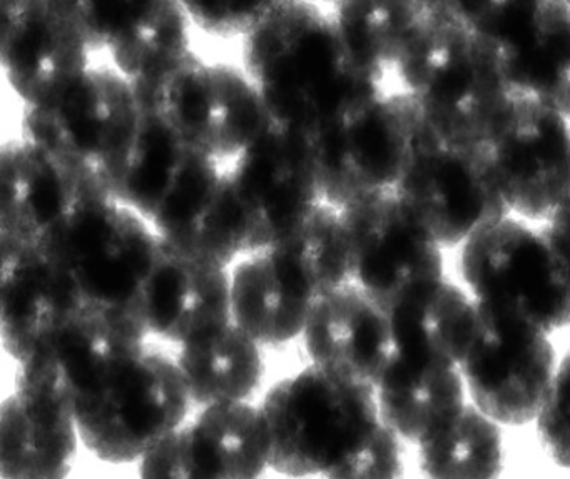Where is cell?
I'll list each match as a JSON object with an SVG mask.
<instances>
[{
    "label": "cell",
    "mask_w": 570,
    "mask_h": 479,
    "mask_svg": "<svg viewBox=\"0 0 570 479\" xmlns=\"http://www.w3.org/2000/svg\"><path fill=\"white\" fill-rule=\"evenodd\" d=\"M273 121L313 136L382 91L350 56L330 6L289 0L239 41Z\"/></svg>",
    "instance_id": "cell-1"
},
{
    "label": "cell",
    "mask_w": 570,
    "mask_h": 479,
    "mask_svg": "<svg viewBox=\"0 0 570 479\" xmlns=\"http://www.w3.org/2000/svg\"><path fill=\"white\" fill-rule=\"evenodd\" d=\"M259 411L269 469L292 478L346 479L385 425L375 386L315 362L275 382Z\"/></svg>",
    "instance_id": "cell-2"
},
{
    "label": "cell",
    "mask_w": 570,
    "mask_h": 479,
    "mask_svg": "<svg viewBox=\"0 0 570 479\" xmlns=\"http://www.w3.org/2000/svg\"><path fill=\"white\" fill-rule=\"evenodd\" d=\"M350 281L340 209L320 202L302 228L233 268V321L259 345H286L303 335L320 299Z\"/></svg>",
    "instance_id": "cell-3"
},
{
    "label": "cell",
    "mask_w": 570,
    "mask_h": 479,
    "mask_svg": "<svg viewBox=\"0 0 570 479\" xmlns=\"http://www.w3.org/2000/svg\"><path fill=\"white\" fill-rule=\"evenodd\" d=\"M111 194L186 255H205L226 228L225 166L155 112H141Z\"/></svg>",
    "instance_id": "cell-4"
},
{
    "label": "cell",
    "mask_w": 570,
    "mask_h": 479,
    "mask_svg": "<svg viewBox=\"0 0 570 479\" xmlns=\"http://www.w3.org/2000/svg\"><path fill=\"white\" fill-rule=\"evenodd\" d=\"M385 89L405 94L440 138L465 146L485 142L512 98L473 32L432 16Z\"/></svg>",
    "instance_id": "cell-5"
},
{
    "label": "cell",
    "mask_w": 570,
    "mask_h": 479,
    "mask_svg": "<svg viewBox=\"0 0 570 479\" xmlns=\"http://www.w3.org/2000/svg\"><path fill=\"white\" fill-rule=\"evenodd\" d=\"M459 271L482 311L549 336L569 328L570 258L546 226H487L460 246Z\"/></svg>",
    "instance_id": "cell-6"
},
{
    "label": "cell",
    "mask_w": 570,
    "mask_h": 479,
    "mask_svg": "<svg viewBox=\"0 0 570 479\" xmlns=\"http://www.w3.org/2000/svg\"><path fill=\"white\" fill-rule=\"evenodd\" d=\"M159 242L156 229L135 209L112 196L96 194L45 248L79 308L139 318Z\"/></svg>",
    "instance_id": "cell-7"
},
{
    "label": "cell",
    "mask_w": 570,
    "mask_h": 479,
    "mask_svg": "<svg viewBox=\"0 0 570 479\" xmlns=\"http://www.w3.org/2000/svg\"><path fill=\"white\" fill-rule=\"evenodd\" d=\"M141 112L132 82L96 59L59 94L24 106L22 138L111 194Z\"/></svg>",
    "instance_id": "cell-8"
},
{
    "label": "cell",
    "mask_w": 570,
    "mask_h": 479,
    "mask_svg": "<svg viewBox=\"0 0 570 479\" xmlns=\"http://www.w3.org/2000/svg\"><path fill=\"white\" fill-rule=\"evenodd\" d=\"M191 406L176 358L146 345L105 388L76 405L75 416L82 446L95 458L129 465L176 431Z\"/></svg>",
    "instance_id": "cell-9"
},
{
    "label": "cell",
    "mask_w": 570,
    "mask_h": 479,
    "mask_svg": "<svg viewBox=\"0 0 570 479\" xmlns=\"http://www.w3.org/2000/svg\"><path fill=\"white\" fill-rule=\"evenodd\" d=\"M135 91L142 111L158 114L223 166L235 161L269 121L262 94L242 64L196 51L155 84Z\"/></svg>",
    "instance_id": "cell-10"
},
{
    "label": "cell",
    "mask_w": 570,
    "mask_h": 479,
    "mask_svg": "<svg viewBox=\"0 0 570 479\" xmlns=\"http://www.w3.org/2000/svg\"><path fill=\"white\" fill-rule=\"evenodd\" d=\"M419 124L405 94L382 89L309 136L322 201L343 209L395 189Z\"/></svg>",
    "instance_id": "cell-11"
},
{
    "label": "cell",
    "mask_w": 570,
    "mask_h": 479,
    "mask_svg": "<svg viewBox=\"0 0 570 479\" xmlns=\"http://www.w3.org/2000/svg\"><path fill=\"white\" fill-rule=\"evenodd\" d=\"M395 191L443 249L459 248L487 226L512 214L482 146L445 141L422 116Z\"/></svg>",
    "instance_id": "cell-12"
},
{
    "label": "cell",
    "mask_w": 570,
    "mask_h": 479,
    "mask_svg": "<svg viewBox=\"0 0 570 479\" xmlns=\"http://www.w3.org/2000/svg\"><path fill=\"white\" fill-rule=\"evenodd\" d=\"M225 178L245 224V255L288 238L323 202L312 138L272 118L225 166Z\"/></svg>",
    "instance_id": "cell-13"
},
{
    "label": "cell",
    "mask_w": 570,
    "mask_h": 479,
    "mask_svg": "<svg viewBox=\"0 0 570 479\" xmlns=\"http://www.w3.org/2000/svg\"><path fill=\"white\" fill-rule=\"evenodd\" d=\"M512 214L547 222L570 199V118L556 106L512 96L482 144Z\"/></svg>",
    "instance_id": "cell-14"
},
{
    "label": "cell",
    "mask_w": 570,
    "mask_h": 479,
    "mask_svg": "<svg viewBox=\"0 0 570 479\" xmlns=\"http://www.w3.org/2000/svg\"><path fill=\"white\" fill-rule=\"evenodd\" d=\"M352 281L386 311L445 278L442 246L416 221L395 189L340 209Z\"/></svg>",
    "instance_id": "cell-15"
},
{
    "label": "cell",
    "mask_w": 570,
    "mask_h": 479,
    "mask_svg": "<svg viewBox=\"0 0 570 479\" xmlns=\"http://www.w3.org/2000/svg\"><path fill=\"white\" fill-rule=\"evenodd\" d=\"M148 336L136 316L76 309L19 362L14 388L48 396L75 411L142 351Z\"/></svg>",
    "instance_id": "cell-16"
},
{
    "label": "cell",
    "mask_w": 570,
    "mask_h": 479,
    "mask_svg": "<svg viewBox=\"0 0 570 479\" xmlns=\"http://www.w3.org/2000/svg\"><path fill=\"white\" fill-rule=\"evenodd\" d=\"M557 366L559 359L549 335L503 321L482 309L460 359L470 402L507 428L537 421Z\"/></svg>",
    "instance_id": "cell-17"
},
{
    "label": "cell",
    "mask_w": 570,
    "mask_h": 479,
    "mask_svg": "<svg viewBox=\"0 0 570 479\" xmlns=\"http://www.w3.org/2000/svg\"><path fill=\"white\" fill-rule=\"evenodd\" d=\"M269 469L259 406L248 401L203 406L139 461L142 478L252 479Z\"/></svg>",
    "instance_id": "cell-18"
},
{
    "label": "cell",
    "mask_w": 570,
    "mask_h": 479,
    "mask_svg": "<svg viewBox=\"0 0 570 479\" xmlns=\"http://www.w3.org/2000/svg\"><path fill=\"white\" fill-rule=\"evenodd\" d=\"M0 68L22 106L59 94L98 59L52 0H0Z\"/></svg>",
    "instance_id": "cell-19"
},
{
    "label": "cell",
    "mask_w": 570,
    "mask_h": 479,
    "mask_svg": "<svg viewBox=\"0 0 570 479\" xmlns=\"http://www.w3.org/2000/svg\"><path fill=\"white\" fill-rule=\"evenodd\" d=\"M96 194L109 192L29 139L6 141L0 149V241L45 246Z\"/></svg>",
    "instance_id": "cell-20"
},
{
    "label": "cell",
    "mask_w": 570,
    "mask_h": 479,
    "mask_svg": "<svg viewBox=\"0 0 570 479\" xmlns=\"http://www.w3.org/2000/svg\"><path fill=\"white\" fill-rule=\"evenodd\" d=\"M138 315L148 335L179 346L208 335L233 321L232 272L161 238Z\"/></svg>",
    "instance_id": "cell-21"
},
{
    "label": "cell",
    "mask_w": 570,
    "mask_h": 479,
    "mask_svg": "<svg viewBox=\"0 0 570 479\" xmlns=\"http://www.w3.org/2000/svg\"><path fill=\"white\" fill-rule=\"evenodd\" d=\"M303 339L312 362L372 386L393 352L390 312L355 281L320 299Z\"/></svg>",
    "instance_id": "cell-22"
},
{
    "label": "cell",
    "mask_w": 570,
    "mask_h": 479,
    "mask_svg": "<svg viewBox=\"0 0 570 479\" xmlns=\"http://www.w3.org/2000/svg\"><path fill=\"white\" fill-rule=\"evenodd\" d=\"M0 338L16 362L79 309L45 246L0 241Z\"/></svg>",
    "instance_id": "cell-23"
},
{
    "label": "cell",
    "mask_w": 570,
    "mask_h": 479,
    "mask_svg": "<svg viewBox=\"0 0 570 479\" xmlns=\"http://www.w3.org/2000/svg\"><path fill=\"white\" fill-rule=\"evenodd\" d=\"M79 442L78 422L69 406L19 388L2 401L0 478H66Z\"/></svg>",
    "instance_id": "cell-24"
},
{
    "label": "cell",
    "mask_w": 570,
    "mask_h": 479,
    "mask_svg": "<svg viewBox=\"0 0 570 479\" xmlns=\"http://www.w3.org/2000/svg\"><path fill=\"white\" fill-rule=\"evenodd\" d=\"M375 391L386 425L415 446L445 428L469 402L460 366L396 355Z\"/></svg>",
    "instance_id": "cell-25"
},
{
    "label": "cell",
    "mask_w": 570,
    "mask_h": 479,
    "mask_svg": "<svg viewBox=\"0 0 570 479\" xmlns=\"http://www.w3.org/2000/svg\"><path fill=\"white\" fill-rule=\"evenodd\" d=\"M476 319L479 309L470 292L440 279L390 311L392 355L460 366Z\"/></svg>",
    "instance_id": "cell-26"
},
{
    "label": "cell",
    "mask_w": 570,
    "mask_h": 479,
    "mask_svg": "<svg viewBox=\"0 0 570 479\" xmlns=\"http://www.w3.org/2000/svg\"><path fill=\"white\" fill-rule=\"evenodd\" d=\"M330 11L360 71L383 89L430 19L422 0H335Z\"/></svg>",
    "instance_id": "cell-27"
},
{
    "label": "cell",
    "mask_w": 570,
    "mask_h": 479,
    "mask_svg": "<svg viewBox=\"0 0 570 479\" xmlns=\"http://www.w3.org/2000/svg\"><path fill=\"white\" fill-rule=\"evenodd\" d=\"M262 346L235 321L181 345L176 362L193 405L248 401L265 375Z\"/></svg>",
    "instance_id": "cell-28"
},
{
    "label": "cell",
    "mask_w": 570,
    "mask_h": 479,
    "mask_svg": "<svg viewBox=\"0 0 570 479\" xmlns=\"http://www.w3.org/2000/svg\"><path fill=\"white\" fill-rule=\"evenodd\" d=\"M510 96L560 109L570 86V0H549L525 38L500 59Z\"/></svg>",
    "instance_id": "cell-29"
},
{
    "label": "cell",
    "mask_w": 570,
    "mask_h": 479,
    "mask_svg": "<svg viewBox=\"0 0 570 479\" xmlns=\"http://www.w3.org/2000/svg\"><path fill=\"white\" fill-rule=\"evenodd\" d=\"M420 471L430 478H497L505 462L500 425L473 402L419 446Z\"/></svg>",
    "instance_id": "cell-30"
},
{
    "label": "cell",
    "mask_w": 570,
    "mask_h": 479,
    "mask_svg": "<svg viewBox=\"0 0 570 479\" xmlns=\"http://www.w3.org/2000/svg\"><path fill=\"white\" fill-rule=\"evenodd\" d=\"M193 32L195 28L178 0H158L102 59L129 79L135 89H145L195 52Z\"/></svg>",
    "instance_id": "cell-31"
},
{
    "label": "cell",
    "mask_w": 570,
    "mask_h": 479,
    "mask_svg": "<svg viewBox=\"0 0 570 479\" xmlns=\"http://www.w3.org/2000/svg\"><path fill=\"white\" fill-rule=\"evenodd\" d=\"M96 58L132 31L158 0H52Z\"/></svg>",
    "instance_id": "cell-32"
},
{
    "label": "cell",
    "mask_w": 570,
    "mask_h": 479,
    "mask_svg": "<svg viewBox=\"0 0 570 479\" xmlns=\"http://www.w3.org/2000/svg\"><path fill=\"white\" fill-rule=\"evenodd\" d=\"M195 31L216 41H242L289 0H178Z\"/></svg>",
    "instance_id": "cell-33"
},
{
    "label": "cell",
    "mask_w": 570,
    "mask_h": 479,
    "mask_svg": "<svg viewBox=\"0 0 570 479\" xmlns=\"http://www.w3.org/2000/svg\"><path fill=\"white\" fill-rule=\"evenodd\" d=\"M535 426L540 446L550 461L570 469V349L557 366Z\"/></svg>",
    "instance_id": "cell-34"
},
{
    "label": "cell",
    "mask_w": 570,
    "mask_h": 479,
    "mask_svg": "<svg viewBox=\"0 0 570 479\" xmlns=\"http://www.w3.org/2000/svg\"><path fill=\"white\" fill-rule=\"evenodd\" d=\"M402 442L403 439L385 422L368 449L350 468L346 479L400 478L405 469Z\"/></svg>",
    "instance_id": "cell-35"
},
{
    "label": "cell",
    "mask_w": 570,
    "mask_h": 479,
    "mask_svg": "<svg viewBox=\"0 0 570 479\" xmlns=\"http://www.w3.org/2000/svg\"><path fill=\"white\" fill-rule=\"evenodd\" d=\"M422 2L432 18L456 22L465 28H470L487 4V0H422Z\"/></svg>",
    "instance_id": "cell-36"
},
{
    "label": "cell",
    "mask_w": 570,
    "mask_h": 479,
    "mask_svg": "<svg viewBox=\"0 0 570 479\" xmlns=\"http://www.w3.org/2000/svg\"><path fill=\"white\" fill-rule=\"evenodd\" d=\"M543 226H546L550 236L556 239L557 245H559L570 258V199L563 202V204L557 209L556 214H553L549 221L543 222Z\"/></svg>",
    "instance_id": "cell-37"
},
{
    "label": "cell",
    "mask_w": 570,
    "mask_h": 479,
    "mask_svg": "<svg viewBox=\"0 0 570 479\" xmlns=\"http://www.w3.org/2000/svg\"><path fill=\"white\" fill-rule=\"evenodd\" d=\"M560 111L570 118V86L569 89H567L566 96H563L562 104H560Z\"/></svg>",
    "instance_id": "cell-38"
},
{
    "label": "cell",
    "mask_w": 570,
    "mask_h": 479,
    "mask_svg": "<svg viewBox=\"0 0 570 479\" xmlns=\"http://www.w3.org/2000/svg\"><path fill=\"white\" fill-rule=\"evenodd\" d=\"M315 2H320V4L332 6L335 0H315Z\"/></svg>",
    "instance_id": "cell-39"
}]
</instances>
